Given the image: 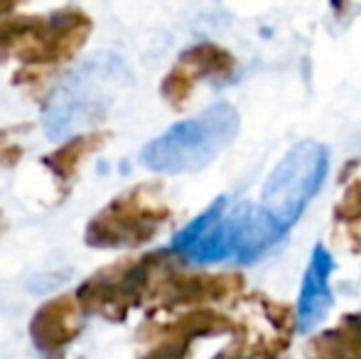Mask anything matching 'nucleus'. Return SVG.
<instances>
[{"label": "nucleus", "mask_w": 361, "mask_h": 359, "mask_svg": "<svg viewBox=\"0 0 361 359\" xmlns=\"http://www.w3.org/2000/svg\"><path fill=\"white\" fill-rule=\"evenodd\" d=\"M94 32V20L79 8L49 15H15L0 20V64L18 59L13 84H42L52 69L72 62Z\"/></svg>", "instance_id": "obj_1"}, {"label": "nucleus", "mask_w": 361, "mask_h": 359, "mask_svg": "<svg viewBox=\"0 0 361 359\" xmlns=\"http://www.w3.org/2000/svg\"><path fill=\"white\" fill-rule=\"evenodd\" d=\"M236 109L216 104L195 118L175 123L140 150V163L152 173L182 175L207 168L216 155L228 148L238 133Z\"/></svg>", "instance_id": "obj_2"}, {"label": "nucleus", "mask_w": 361, "mask_h": 359, "mask_svg": "<svg viewBox=\"0 0 361 359\" xmlns=\"http://www.w3.org/2000/svg\"><path fill=\"white\" fill-rule=\"evenodd\" d=\"M123 62L114 54H96L74 69L49 96L42 126L49 140H59L81 126L104 121L121 89Z\"/></svg>", "instance_id": "obj_3"}, {"label": "nucleus", "mask_w": 361, "mask_h": 359, "mask_svg": "<svg viewBox=\"0 0 361 359\" xmlns=\"http://www.w3.org/2000/svg\"><path fill=\"white\" fill-rule=\"evenodd\" d=\"M170 264L172 259L165 251L135 256V259L126 256V259H118L111 266L91 273L76 288V298H79L84 312L99 315L109 322H123L130 315V310L150 300L157 276Z\"/></svg>", "instance_id": "obj_4"}, {"label": "nucleus", "mask_w": 361, "mask_h": 359, "mask_svg": "<svg viewBox=\"0 0 361 359\" xmlns=\"http://www.w3.org/2000/svg\"><path fill=\"white\" fill-rule=\"evenodd\" d=\"M170 217L172 212L157 187L138 185L114 197L91 217L84 241L94 249H138L160 234Z\"/></svg>", "instance_id": "obj_5"}, {"label": "nucleus", "mask_w": 361, "mask_h": 359, "mask_svg": "<svg viewBox=\"0 0 361 359\" xmlns=\"http://www.w3.org/2000/svg\"><path fill=\"white\" fill-rule=\"evenodd\" d=\"M327 148L312 140L295 143L271 173L261 192V207L273 221L288 231L298 221L307 202L319 192L327 178Z\"/></svg>", "instance_id": "obj_6"}, {"label": "nucleus", "mask_w": 361, "mask_h": 359, "mask_svg": "<svg viewBox=\"0 0 361 359\" xmlns=\"http://www.w3.org/2000/svg\"><path fill=\"white\" fill-rule=\"evenodd\" d=\"M243 224H246V205L228 209L226 197H219L204 214L177 231L172 239V251L195 264L238 259L243 246Z\"/></svg>", "instance_id": "obj_7"}, {"label": "nucleus", "mask_w": 361, "mask_h": 359, "mask_svg": "<svg viewBox=\"0 0 361 359\" xmlns=\"http://www.w3.org/2000/svg\"><path fill=\"white\" fill-rule=\"evenodd\" d=\"M236 69V59L214 42L190 47L160 84V94L172 109H182L195 91L197 79H228Z\"/></svg>", "instance_id": "obj_8"}, {"label": "nucleus", "mask_w": 361, "mask_h": 359, "mask_svg": "<svg viewBox=\"0 0 361 359\" xmlns=\"http://www.w3.org/2000/svg\"><path fill=\"white\" fill-rule=\"evenodd\" d=\"M241 291L238 276H187L175 269V264L165 266L157 276L152 298L160 308L197 305V303L226 300Z\"/></svg>", "instance_id": "obj_9"}, {"label": "nucleus", "mask_w": 361, "mask_h": 359, "mask_svg": "<svg viewBox=\"0 0 361 359\" xmlns=\"http://www.w3.org/2000/svg\"><path fill=\"white\" fill-rule=\"evenodd\" d=\"M81 312H84V308H81L76 293H64V296L44 300L30 320L32 345L47 355L62 352L64 347L79 340L81 330H84Z\"/></svg>", "instance_id": "obj_10"}, {"label": "nucleus", "mask_w": 361, "mask_h": 359, "mask_svg": "<svg viewBox=\"0 0 361 359\" xmlns=\"http://www.w3.org/2000/svg\"><path fill=\"white\" fill-rule=\"evenodd\" d=\"M228 327H231V322H226V317L209 310H197L192 315L165 322V325L147 322L138 330V337L143 342H150L147 355H185L192 340L219 335V332H226Z\"/></svg>", "instance_id": "obj_11"}, {"label": "nucleus", "mask_w": 361, "mask_h": 359, "mask_svg": "<svg viewBox=\"0 0 361 359\" xmlns=\"http://www.w3.org/2000/svg\"><path fill=\"white\" fill-rule=\"evenodd\" d=\"M334 271V259L324 246H314L310 266L305 271V281L300 288L298 303V327L300 332H310L332 305V291H329V276Z\"/></svg>", "instance_id": "obj_12"}, {"label": "nucleus", "mask_w": 361, "mask_h": 359, "mask_svg": "<svg viewBox=\"0 0 361 359\" xmlns=\"http://www.w3.org/2000/svg\"><path fill=\"white\" fill-rule=\"evenodd\" d=\"M109 140H111V133L104 128L76 133L74 138L64 140L59 148L49 150L42 158V165L52 173V178H57V182L62 185V192L67 195L69 187L74 185L76 175H79L81 165H84L91 155L99 153Z\"/></svg>", "instance_id": "obj_13"}, {"label": "nucleus", "mask_w": 361, "mask_h": 359, "mask_svg": "<svg viewBox=\"0 0 361 359\" xmlns=\"http://www.w3.org/2000/svg\"><path fill=\"white\" fill-rule=\"evenodd\" d=\"M317 355H352L361 357V317H347L337 330L324 332L312 345Z\"/></svg>", "instance_id": "obj_14"}, {"label": "nucleus", "mask_w": 361, "mask_h": 359, "mask_svg": "<svg viewBox=\"0 0 361 359\" xmlns=\"http://www.w3.org/2000/svg\"><path fill=\"white\" fill-rule=\"evenodd\" d=\"M32 126L25 121V123H13V126H5L0 128V168H15V165L23 160L25 148L20 143V135L30 133Z\"/></svg>", "instance_id": "obj_15"}, {"label": "nucleus", "mask_w": 361, "mask_h": 359, "mask_svg": "<svg viewBox=\"0 0 361 359\" xmlns=\"http://www.w3.org/2000/svg\"><path fill=\"white\" fill-rule=\"evenodd\" d=\"M23 3H25V0H0V20L8 18V15H13L15 8H18V5H23Z\"/></svg>", "instance_id": "obj_16"}, {"label": "nucleus", "mask_w": 361, "mask_h": 359, "mask_svg": "<svg viewBox=\"0 0 361 359\" xmlns=\"http://www.w3.org/2000/svg\"><path fill=\"white\" fill-rule=\"evenodd\" d=\"M5 229H8V219H5V214L0 212V236L5 234Z\"/></svg>", "instance_id": "obj_17"}, {"label": "nucleus", "mask_w": 361, "mask_h": 359, "mask_svg": "<svg viewBox=\"0 0 361 359\" xmlns=\"http://www.w3.org/2000/svg\"><path fill=\"white\" fill-rule=\"evenodd\" d=\"M332 5H334V10H344L347 8V0H332Z\"/></svg>", "instance_id": "obj_18"}]
</instances>
